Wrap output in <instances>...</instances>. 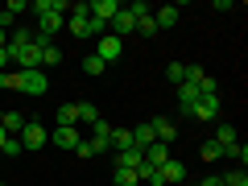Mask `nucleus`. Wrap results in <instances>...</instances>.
Instances as JSON below:
<instances>
[{
    "mask_svg": "<svg viewBox=\"0 0 248 186\" xmlns=\"http://www.w3.org/2000/svg\"><path fill=\"white\" fill-rule=\"evenodd\" d=\"M42 50H46V46H37L29 29H17V33H13L9 54H13V62H17L21 71H42Z\"/></svg>",
    "mask_w": 248,
    "mask_h": 186,
    "instance_id": "obj_1",
    "label": "nucleus"
},
{
    "mask_svg": "<svg viewBox=\"0 0 248 186\" xmlns=\"http://www.w3.org/2000/svg\"><path fill=\"white\" fill-rule=\"evenodd\" d=\"M9 87L21 91V95H46L50 79H46L42 71H9Z\"/></svg>",
    "mask_w": 248,
    "mask_h": 186,
    "instance_id": "obj_2",
    "label": "nucleus"
},
{
    "mask_svg": "<svg viewBox=\"0 0 248 186\" xmlns=\"http://www.w3.org/2000/svg\"><path fill=\"white\" fill-rule=\"evenodd\" d=\"M108 25H112V37H120V42H124L128 33H137V13L128 9V4H120V13H116Z\"/></svg>",
    "mask_w": 248,
    "mask_h": 186,
    "instance_id": "obj_3",
    "label": "nucleus"
},
{
    "mask_svg": "<svg viewBox=\"0 0 248 186\" xmlns=\"http://www.w3.org/2000/svg\"><path fill=\"white\" fill-rule=\"evenodd\" d=\"M182 178H186V166H182V161L166 157V161L157 166V186H182Z\"/></svg>",
    "mask_w": 248,
    "mask_h": 186,
    "instance_id": "obj_4",
    "label": "nucleus"
},
{
    "mask_svg": "<svg viewBox=\"0 0 248 186\" xmlns=\"http://www.w3.org/2000/svg\"><path fill=\"white\" fill-rule=\"evenodd\" d=\"M17 141L25 145V149H42V145L50 141V133H46V128H42L37 120H25V128H21V137H17Z\"/></svg>",
    "mask_w": 248,
    "mask_h": 186,
    "instance_id": "obj_5",
    "label": "nucleus"
},
{
    "mask_svg": "<svg viewBox=\"0 0 248 186\" xmlns=\"http://www.w3.org/2000/svg\"><path fill=\"white\" fill-rule=\"evenodd\" d=\"M120 54H124V42H120V37H112V33H104V37H99V46H95V58L104 62V66H108V62H116Z\"/></svg>",
    "mask_w": 248,
    "mask_h": 186,
    "instance_id": "obj_6",
    "label": "nucleus"
},
{
    "mask_svg": "<svg viewBox=\"0 0 248 186\" xmlns=\"http://www.w3.org/2000/svg\"><path fill=\"white\" fill-rule=\"evenodd\" d=\"M190 116H199V120H219V95H203L190 108Z\"/></svg>",
    "mask_w": 248,
    "mask_h": 186,
    "instance_id": "obj_7",
    "label": "nucleus"
},
{
    "mask_svg": "<svg viewBox=\"0 0 248 186\" xmlns=\"http://www.w3.org/2000/svg\"><path fill=\"white\" fill-rule=\"evenodd\" d=\"M203 99V91H199V83H178V108L182 112H190V108Z\"/></svg>",
    "mask_w": 248,
    "mask_h": 186,
    "instance_id": "obj_8",
    "label": "nucleus"
},
{
    "mask_svg": "<svg viewBox=\"0 0 248 186\" xmlns=\"http://www.w3.org/2000/svg\"><path fill=\"white\" fill-rule=\"evenodd\" d=\"M149 124H153V137H157V145H174V137H178L174 120H166V116H157V120H149Z\"/></svg>",
    "mask_w": 248,
    "mask_h": 186,
    "instance_id": "obj_9",
    "label": "nucleus"
},
{
    "mask_svg": "<svg viewBox=\"0 0 248 186\" xmlns=\"http://www.w3.org/2000/svg\"><path fill=\"white\" fill-rule=\"evenodd\" d=\"M116 13H120V0H91V17L104 21V25L116 17Z\"/></svg>",
    "mask_w": 248,
    "mask_h": 186,
    "instance_id": "obj_10",
    "label": "nucleus"
},
{
    "mask_svg": "<svg viewBox=\"0 0 248 186\" xmlns=\"http://www.w3.org/2000/svg\"><path fill=\"white\" fill-rule=\"evenodd\" d=\"M133 145H137V149H149V145H157V137H153V124L149 120H141V124H137V128H133Z\"/></svg>",
    "mask_w": 248,
    "mask_h": 186,
    "instance_id": "obj_11",
    "label": "nucleus"
},
{
    "mask_svg": "<svg viewBox=\"0 0 248 186\" xmlns=\"http://www.w3.org/2000/svg\"><path fill=\"white\" fill-rule=\"evenodd\" d=\"M153 25H157V33H161V29H174V25H178V9H174V4L153 9Z\"/></svg>",
    "mask_w": 248,
    "mask_h": 186,
    "instance_id": "obj_12",
    "label": "nucleus"
},
{
    "mask_svg": "<svg viewBox=\"0 0 248 186\" xmlns=\"http://www.w3.org/2000/svg\"><path fill=\"white\" fill-rule=\"evenodd\" d=\"M0 128H4L9 137H21V128H25V116H21V112H4V108H0Z\"/></svg>",
    "mask_w": 248,
    "mask_h": 186,
    "instance_id": "obj_13",
    "label": "nucleus"
},
{
    "mask_svg": "<svg viewBox=\"0 0 248 186\" xmlns=\"http://www.w3.org/2000/svg\"><path fill=\"white\" fill-rule=\"evenodd\" d=\"M58 29H62V17H58V13H37V33H42V37H54Z\"/></svg>",
    "mask_w": 248,
    "mask_h": 186,
    "instance_id": "obj_14",
    "label": "nucleus"
},
{
    "mask_svg": "<svg viewBox=\"0 0 248 186\" xmlns=\"http://www.w3.org/2000/svg\"><path fill=\"white\" fill-rule=\"evenodd\" d=\"M141 161H145V153L137 149V145H133V149H120V153H116V166H120V170H141Z\"/></svg>",
    "mask_w": 248,
    "mask_h": 186,
    "instance_id": "obj_15",
    "label": "nucleus"
},
{
    "mask_svg": "<svg viewBox=\"0 0 248 186\" xmlns=\"http://www.w3.org/2000/svg\"><path fill=\"white\" fill-rule=\"evenodd\" d=\"M50 141H54V145H62V149H75V145H79L83 137H79V128H54V133H50Z\"/></svg>",
    "mask_w": 248,
    "mask_h": 186,
    "instance_id": "obj_16",
    "label": "nucleus"
},
{
    "mask_svg": "<svg viewBox=\"0 0 248 186\" xmlns=\"http://www.w3.org/2000/svg\"><path fill=\"white\" fill-rule=\"evenodd\" d=\"M108 149H133V128H112V137H108Z\"/></svg>",
    "mask_w": 248,
    "mask_h": 186,
    "instance_id": "obj_17",
    "label": "nucleus"
},
{
    "mask_svg": "<svg viewBox=\"0 0 248 186\" xmlns=\"http://www.w3.org/2000/svg\"><path fill=\"white\" fill-rule=\"evenodd\" d=\"M236 141H240L236 128H232V124H223V120H215V145L223 149V145H236Z\"/></svg>",
    "mask_w": 248,
    "mask_h": 186,
    "instance_id": "obj_18",
    "label": "nucleus"
},
{
    "mask_svg": "<svg viewBox=\"0 0 248 186\" xmlns=\"http://www.w3.org/2000/svg\"><path fill=\"white\" fill-rule=\"evenodd\" d=\"M95 153H108V145L91 141V137H83V141L75 145V157H83V161H87V157H95Z\"/></svg>",
    "mask_w": 248,
    "mask_h": 186,
    "instance_id": "obj_19",
    "label": "nucleus"
},
{
    "mask_svg": "<svg viewBox=\"0 0 248 186\" xmlns=\"http://www.w3.org/2000/svg\"><path fill=\"white\" fill-rule=\"evenodd\" d=\"M166 157H170V145H149V149H145V166H153V170H157Z\"/></svg>",
    "mask_w": 248,
    "mask_h": 186,
    "instance_id": "obj_20",
    "label": "nucleus"
},
{
    "mask_svg": "<svg viewBox=\"0 0 248 186\" xmlns=\"http://www.w3.org/2000/svg\"><path fill=\"white\" fill-rule=\"evenodd\" d=\"M112 186H141V178H137V170H112Z\"/></svg>",
    "mask_w": 248,
    "mask_h": 186,
    "instance_id": "obj_21",
    "label": "nucleus"
},
{
    "mask_svg": "<svg viewBox=\"0 0 248 186\" xmlns=\"http://www.w3.org/2000/svg\"><path fill=\"white\" fill-rule=\"evenodd\" d=\"M79 124V112H75V104H62L58 108V128H75Z\"/></svg>",
    "mask_w": 248,
    "mask_h": 186,
    "instance_id": "obj_22",
    "label": "nucleus"
},
{
    "mask_svg": "<svg viewBox=\"0 0 248 186\" xmlns=\"http://www.w3.org/2000/svg\"><path fill=\"white\" fill-rule=\"evenodd\" d=\"M108 137H112V124H108L104 116H99V120L91 124V141H99V145H108Z\"/></svg>",
    "mask_w": 248,
    "mask_h": 186,
    "instance_id": "obj_23",
    "label": "nucleus"
},
{
    "mask_svg": "<svg viewBox=\"0 0 248 186\" xmlns=\"http://www.w3.org/2000/svg\"><path fill=\"white\" fill-rule=\"evenodd\" d=\"M75 112H79V120H87V124H95V120H99V108H95V104H87V99H79V104H75Z\"/></svg>",
    "mask_w": 248,
    "mask_h": 186,
    "instance_id": "obj_24",
    "label": "nucleus"
},
{
    "mask_svg": "<svg viewBox=\"0 0 248 186\" xmlns=\"http://www.w3.org/2000/svg\"><path fill=\"white\" fill-rule=\"evenodd\" d=\"M223 157H232V161H240V166H244V161H248V145H223Z\"/></svg>",
    "mask_w": 248,
    "mask_h": 186,
    "instance_id": "obj_25",
    "label": "nucleus"
},
{
    "mask_svg": "<svg viewBox=\"0 0 248 186\" xmlns=\"http://www.w3.org/2000/svg\"><path fill=\"white\" fill-rule=\"evenodd\" d=\"M83 71H87V75H91V79H99V75H104V71H108V66H104V62H99V58H95V54H87V58H83Z\"/></svg>",
    "mask_w": 248,
    "mask_h": 186,
    "instance_id": "obj_26",
    "label": "nucleus"
},
{
    "mask_svg": "<svg viewBox=\"0 0 248 186\" xmlns=\"http://www.w3.org/2000/svg\"><path fill=\"white\" fill-rule=\"evenodd\" d=\"M58 62H62V50H58V46H46V50H42V66H58Z\"/></svg>",
    "mask_w": 248,
    "mask_h": 186,
    "instance_id": "obj_27",
    "label": "nucleus"
},
{
    "mask_svg": "<svg viewBox=\"0 0 248 186\" xmlns=\"http://www.w3.org/2000/svg\"><path fill=\"white\" fill-rule=\"evenodd\" d=\"M219 182L223 186H248V178H244V170H232V174H219Z\"/></svg>",
    "mask_w": 248,
    "mask_h": 186,
    "instance_id": "obj_28",
    "label": "nucleus"
},
{
    "mask_svg": "<svg viewBox=\"0 0 248 186\" xmlns=\"http://www.w3.org/2000/svg\"><path fill=\"white\" fill-rule=\"evenodd\" d=\"M137 33H145V37L157 33V25H153V13H149V17H137Z\"/></svg>",
    "mask_w": 248,
    "mask_h": 186,
    "instance_id": "obj_29",
    "label": "nucleus"
},
{
    "mask_svg": "<svg viewBox=\"0 0 248 186\" xmlns=\"http://www.w3.org/2000/svg\"><path fill=\"white\" fill-rule=\"evenodd\" d=\"M199 153H203V161H219V157H223V149H219L215 141H207V145H203Z\"/></svg>",
    "mask_w": 248,
    "mask_h": 186,
    "instance_id": "obj_30",
    "label": "nucleus"
},
{
    "mask_svg": "<svg viewBox=\"0 0 248 186\" xmlns=\"http://www.w3.org/2000/svg\"><path fill=\"white\" fill-rule=\"evenodd\" d=\"M166 75H170L174 83H182V79H186V62H170V66H166Z\"/></svg>",
    "mask_w": 248,
    "mask_h": 186,
    "instance_id": "obj_31",
    "label": "nucleus"
},
{
    "mask_svg": "<svg viewBox=\"0 0 248 186\" xmlns=\"http://www.w3.org/2000/svg\"><path fill=\"white\" fill-rule=\"evenodd\" d=\"M203 79H207L203 66H186V79H182V83H203Z\"/></svg>",
    "mask_w": 248,
    "mask_h": 186,
    "instance_id": "obj_32",
    "label": "nucleus"
},
{
    "mask_svg": "<svg viewBox=\"0 0 248 186\" xmlns=\"http://www.w3.org/2000/svg\"><path fill=\"white\" fill-rule=\"evenodd\" d=\"M21 149H25V145H21V141H17V137H9V141H4V149H0V153H4V157H17V153H21Z\"/></svg>",
    "mask_w": 248,
    "mask_h": 186,
    "instance_id": "obj_33",
    "label": "nucleus"
},
{
    "mask_svg": "<svg viewBox=\"0 0 248 186\" xmlns=\"http://www.w3.org/2000/svg\"><path fill=\"white\" fill-rule=\"evenodd\" d=\"M0 9L9 13V17H17V13H25V9H29V4H25V0H9V4H0Z\"/></svg>",
    "mask_w": 248,
    "mask_h": 186,
    "instance_id": "obj_34",
    "label": "nucleus"
},
{
    "mask_svg": "<svg viewBox=\"0 0 248 186\" xmlns=\"http://www.w3.org/2000/svg\"><path fill=\"white\" fill-rule=\"evenodd\" d=\"M9 62H13V54H9V46H4V50H0V71H4Z\"/></svg>",
    "mask_w": 248,
    "mask_h": 186,
    "instance_id": "obj_35",
    "label": "nucleus"
},
{
    "mask_svg": "<svg viewBox=\"0 0 248 186\" xmlns=\"http://www.w3.org/2000/svg\"><path fill=\"white\" fill-rule=\"evenodd\" d=\"M199 186H223V182H219V174H215V178H203Z\"/></svg>",
    "mask_w": 248,
    "mask_h": 186,
    "instance_id": "obj_36",
    "label": "nucleus"
},
{
    "mask_svg": "<svg viewBox=\"0 0 248 186\" xmlns=\"http://www.w3.org/2000/svg\"><path fill=\"white\" fill-rule=\"evenodd\" d=\"M0 87H9V71H0Z\"/></svg>",
    "mask_w": 248,
    "mask_h": 186,
    "instance_id": "obj_37",
    "label": "nucleus"
},
{
    "mask_svg": "<svg viewBox=\"0 0 248 186\" xmlns=\"http://www.w3.org/2000/svg\"><path fill=\"white\" fill-rule=\"evenodd\" d=\"M4 46H9V33H4V29H0V50H4Z\"/></svg>",
    "mask_w": 248,
    "mask_h": 186,
    "instance_id": "obj_38",
    "label": "nucleus"
},
{
    "mask_svg": "<svg viewBox=\"0 0 248 186\" xmlns=\"http://www.w3.org/2000/svg\"><path fill=\"white\" fill-rule=\"evenodd\" d=\"M4 141H9V133H4V128H0V149H4Z\"/></svg>",
    "mask_w": 248,
    "mask_h": 186,
    "instance_id": "obj_39",
    "label": "nucleus"
},
{
    "mask_svg": "<svg viewBox=\"0 0 248 186\" xmlns=\"http://www.w3.org/2000/svg\"><path fill=\"white\" fill-rule=\"evenodd\" d=\"M0 186H9V182H0Z\"/></svg>",
    "mask_w": 248,
    "mask_h": 186,
    "instance_id": "obj_40",
    "label": "nucleus"
}]
</instances>
